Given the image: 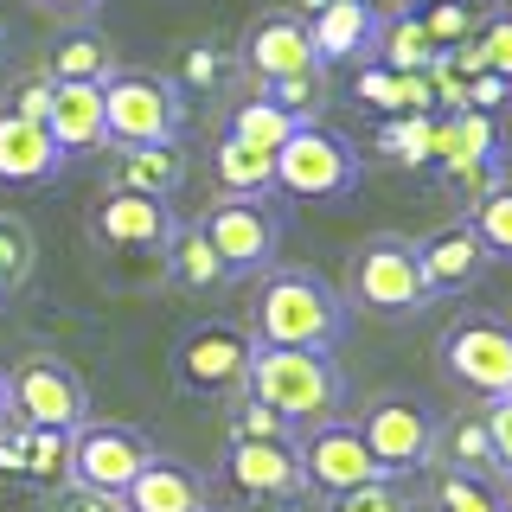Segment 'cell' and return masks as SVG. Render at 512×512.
<instances>
[{
	"label": "cell",
	"mask_w": 512,
	"mask_h": 512,
	"mask_svg": "<svg viewBox=\"0 0 512 512\" xmlns=\"http://www.w3.org/2000/svg\"><path fill=\"white\" fill-rule=\"evenodd\" d=\"M116 500H122V512H205L212 506L205 500V474L186 468V461H173V455H154Z\"/></svg>",
	"instance_id": "d6986e66"
},
{
	"label": "cell",
	"mask_w": 512,
	"mask_h": 512,
	"mask_svg": "<svg viewBox=\"0 0 512 512\" xmlns=\"http://www.w3.org/2000/svg\"><path fill=\"white\" fill-rule=\"evenodd\" d=\"M7 410L32 436H71L77 423H90V391L77 378V365L52 359V352H32L7 372Z\"/></svg>",
	"instance_id": "52a82bcc"
},
{
	"label": "cell",
	"mask_w": 512,
	"mask_h": 512,
	"mask_svg": "<svg viewBox=\"0 0 512 512\" xmlns=\"http://www.w3.org/2000/svg\"><path fill=\"white\" fill-rule=\"evenodd\" d=\"M301 7H308V13H320V7H327V0H301Z\"/></svg>",
	"instance_id": "ee69618b"
},
{
	"label": "cell",
	"mask_w": 512,
	"mask_h": 512,
	"mask_svg": "<svg viewBox=\"0 0 512 512\" xmlns=\"http://www.w3.org/2000/svg\"><path fill=\"white\" fill-rule=\"evenodd\" d=\"M0 58H7V32H0Z\"/></svg>",
	"instance_id": "f6af8a7d"
},
{
	"label": "cell",
	"mask_w": 512,
	"mask_h": 512,
	"mask_svg": "<svg viewBox=\"0 0 512 512\" xmlns=\"http://www.w3.org/2000/svg\"><path fill=\"white\" fill-rule=\"evenodd\" d=\"M244 391L263 410H276L288 429H314L333 423L346 404V372L333 365V352H308V346H256L250 352V378Z\"/></svg>",
	"instance_id": "7a4b0ae2"
},
{
	"label": "cell",
	"mask_w": 512,
	"mask_h": 512,
	"mask_svg": "<svg viewBox=\"0 0 512 512\" xmlns=\"http://www.w3.org/2000/svg\"><path fill=\"white\" fill-rule=\"evenodd\" d=\"M90 231L103 237L109 250H167V237L180 231V218H173V205L154 199V192L109 186L103 199L90 205Z\"/></svg>",
	"instance_id": "5bb4252c"
},
{
	"label": "cell",
	"mask_w": 512,
	"mask_h": 512,
	"mask_svg": "<svg viewBox=\"0 0 512 512\" xmlns=\"http://www.w3.org/2000/svg\"><path fill=\"white\" fill-rule=\"evenodd\" d=\"M416 20H423L429 39H436V52H448V45H468V32H474V13L461 7V0H436V7H423Z\"/></svg>",
	"instance_id": "e575fe53"
},
{
	"label": "cell",
	"mask_w": 512,
	"mask_h": 512,
	"mask_svg": "<svg viewBox=\"0 0 512 512\" xmlns=\"http://www.w3.org/2000/svg\"><path fill=\"white\" fill-rule=\"evenodd\" d=\"M416 256H423V276H429V288H436V301L455 295V288H468V282H480V276H487V263H493L468 218H455V224H442V231H429L423 244H416Z\"/></svg>",
	"instance_id": "ac0fdd59"
},
{
	"label": "cell",
	"mask_w": 512,
	"mask_h": 512,
	"mask_svg": "<svg viewBox=\"0 0 512 512\" xmlns=\"http://www.w3.org/2000/svg\"><path fill=\"white\" fill-rule=\"evenodd\" d=\"M429 141H436V122L429 116H391L384 135H378V148L397 154V160H429Z\"/></svg>",
	"instance_id": "d6a6232c"
},
{
	"label": "cell",
	"mask_w": 512,
	"mask_h": 512,
	"mask_svg": "<svg viewBox=\"0 0 512 512\" xmlns=\"http://www.w3.org/2000/svg\"><path fill=\"white\" fill-rule=\"evenodd\" d=\"M269 103H282L295 122H314L320 103H327V90H320V71H301V77H276V84H263Z\"/></svg>",
	"instance_id": "1f68e13d"
},
{
	"label": "cell",
	"mask_w": 512,
	"mask_h": 512,
	"mask_svg": "<svg viewBox=\"0 0 512 512\" xmlns=\"http://www.w3.org/2000/svg\"><path fill=\"white\" fill-rule=\"evenodd\" d=\"M160 448L148 442V429L135 423H77L71 436H64V474L77 480V487H96V493H122L128 480H135Z\"/></svg>",
	"instance_id": "30bf717a"
},
{
	"label": "cell",
	"mask_w": 512,
	"mask_h": 512,
	"mask_svg": "<svg viewBox=\"0 0 512 512\" xmlns=\"http://www.w3.org/2000/svg\"><path fill=\"white\" fill-rule=\"evenodd\" d=\"M212 173H218L224 192H276V160H269V148H250L237 135H218Z\"/></svg>",
	"instance_id": "cb8c5ba5"
},
{
	"label": "cell",
	"mask_w": 512,
	"mask_h": 512,
	"mask_svg": "<svg viewBox=\"0 0 512 512\" xmlns=\"http://www.w3.org/2000/svg\"><path fill=\"white\" fill-rule=\"evenodd\" d=\"M295 128H301V122L288 116L282 103H269V96L256 90V96H244V103L231 109V128H224V135H237V141H250V148H269V154H276L282 141L295 135Z\"/></svg>",
	"instance_id": "484cf974"
},
{
	"label": "cell",
	"mask_w": 512,
	"mask_h": 512,
	"mask_svg": "<svg viewBox=\"0 0 512 512\" xmlns=\"http://www.w3.org/2000/svg\"><path fill=\"white\" fill-rule=\"evenodd\" d=\"M45 13H64V20H84V13H96L103 0H39Z\"/></svg>",
	"instance_id": "ab89813d"
},
{
	"label": "cell",
	"mask_w": 512,
	"mask_h": 512,
	"mask_svg": "<svg viewBox=\"0 0 512 512\" xmlns=\"http://www.w3.org/2000/svg\"><path fill=\"white\" fill-rule=\"evenodd\" d=\"M493 500H500V512H512V474H500V487H493Z\"/></svg>",
	"instance_id": "60d3db41"
},
{
	"label": "cell",
	"mask_w": 512,
	"mask_h": 512,
	"mask_svg": "<svg viewBox=\"0 0 512 512\" xmlns=\"http://www.w3.org/2000/svg\"><path fill=\"white\" fill-rule=\"evenodd\" d=\"M327 512H416V500L391 474H378V480H365V487H352V493H333Z\"/></svg>",
	"instance_id": "4dcf8cb0"
},
{
	"label": "cell",
	"mask_w": 512,
	"mask_h": 512,
	"mask_svg": "<svg viewBox=\"0 0 512 512\" xmlns=\"http://www.w3.org/2000/svg\"><path fill=\"white\" fill-rule=\"evenodd\" d=\"M295 448H301V474H308V493H320V500H333V493H352V487H365V480H378V461L365 455L359 429L340 423V416H333V423L301 429Z\"/></svg>",
	"instance_id": "4fadbf2b"
},
{
	"label": "cell",
	"mask_w": 512,
	"mask_h": 512,
	"mask_svg": "<svg viewBox=\"0 0 512 512\" xmlns=\"http://www.w3.org/2000/svg\"><path fill=\"white\" fill-rule=\"evenodd\" d=\"M32 263H39V244H32V224L0 212V295H13V288H26Z\"/></svg>",
	"instance_id": "f1b7e54d"
},
{
	"label": "cell",
	"mask_w": 512,
	"mask_h": 512,
	"mask_svg": "<svg viewBox=\"0 0 512 512\" xmlns=\"http://www.w3.org/2000/svg\"><path fill=\"white\" fill-rule=\"evenodd\" d=\"M346 320H352V308L340 301V288L308 263H269L263 282H256V301H250L256 346L333 352L346 340Z\"/></svg>",
	"instance_id": "6da1fadb"
},
{
	"label": "cell",
	"mask_w": 512,
	"mask_h": 512,
	"mask_svg": "<svg viewBox=\"0 0 512 512\" xmlns=\"http://www.w3.org/2000/svg\"><path fill=\"white\" fill-rule=\"evenodd\" d=\"M205 512H212V506H205Z\"/></svg>",
	"instance_id": "bcb514c9"
},
{
	"label": "cell",
	"mask_w": 512,
	"mask_h": 512,
	"mask_svg": "<svg viewBox=\"0 0 512 512\" xmlns=\"http://www.w3.org/2000/svg\"><path fill=\"white\" fill-rule=\"evenodd\" d=\"M474 52H480V71L500 77V84L512 90V7H506V13H487V20H480Z\"/></svg>",
	"instance_id": "f546056e"
},
{
	"label": "cell",
	"mask_w": 512,
	"mask_h": 512,
	"mask_svg": "<svg viewBox=\"0 0 512 512\" xmlns=\"http://www.w3.org/2000/svg\"><path fill=\"white\" fill-rule=\"evenodd\" d=\"M404 7H410V13H423V7H436V0H404Z\"/></svg>",
	"instance_id": "7bdbcfd3"
},
{
	"label": "cell",
	"mask_w": 512,
	"mask_h": 512,
	"mask_svg": "<svg viewBox=\"0 0 512 512\" xmlns=\"http://www.w3.org/2000/svg\"><path fill=\"white\" fill-rule=\"evenodd\" d=\"M45 135L58 141L64 160L109 148V128H103V84H52V103H45Z\"/></svg>",
	"instance_id": "e0dca14e"
},
{
	"label": "cell",
	"mask_w": 512,
	"mask_h": 512,
	"mask_svg": "<svg viewBox=\"0 0 512 512\" xmlns=\"http://www.w3.org/2000/svg\"><path fill=\"white\" fill-rule=\"evenodd\" d=\"M160 256H167V269H173V282H180V288H218L224 282V263L212 256V244L199 237V224H192V231H173Z\"/></svg>",
	"instance_id": "4316f807"
},
{
	"label": "cell",
	"mask_w": 512,
	"mask_h": 512,
	"mask_svg": "<svg viewBox=\"0 0 512 512\" xmlns=\"http://www.w3.org/2000/svg\"><path fill=\"white\" fill-rule=\"evenodd\" d=\"M480 423H487V442H493L500 474H512V391L506 397H487V404H480Z\"/></svg>",
	"instance_id": "8d00e7d4"
},
{
	"label": "cell",
	"mask_w": 512,
	"mask_h": 512,
	"mask_svg": "<svg viewBox=\"0 0 512 512\" xmlns=\"http://www.w3.org/2000/svg\"><path fill=\"white\" fill-rule=\"evenodd\" d=\"M436 512H500V500H493V480L442 474V487H436Z\"/></svg>",
	"instance_id": "836d02e7"
},
{
	"label": "cell",
	"mask_w": 512,
	"mask_h": 512,
	"mask_svg": "<svg viewBox=\"0 0 512 512\" xmlns=\"http://www.w3.org/2000/svg\"><path fill=\"white\" fill-rule=\"evenodd\" d=\"M109 71H116V58L96 32H64L52 45V84H103Z\"/></svg>",
	"instance_id": "d4e9b609"
},
{
	"label": "cell",
	"mask_w": 512,
	"mask_h": 512,
	"mask_svg": "<svg viewBox=\"0 0 512 512\" xmlns=\"http://www.w3.org/2000/svg\"><path fill=\"white\" fill-rule=\"evenodd\" d=\"M212 77H218V52L192 45V52H186V84H212Z\"/></svg>",
	"instance_id": "74e56055"
},
{
	"label": "cell",
	"mask_w": 512,
	"mask_h": 512,
	"mask_svg": "<svg viewBox=\"0 0 512 512\" xmlns=\"http://www.w3.org/2000/svg\"><path fill=\"white\" fill-rule=\"evenodd\" d=\"M58 167L64 154L45 135V122L20 116V109H0V186H52Z\"/></svg>",
	"instance_id": "2e32d148"
},
{
	"label": "cell",
	"mask_w": 512,
	"mask_h": 512,
	"mask_svg": "<svg viewBox=\"0 0 512 512\" xmlns=\"http://www.w3.org/2000/svg\"><path fill=\"white\" fill-rule=\"evenodd\" d=\"M45 103H52V84H32V90H20V103H13V109H20V116H39V122H45Z\"/></svg>",
	"instance_id": "f35d334b"
},
{
	"label": "cell",
	"mask_w": 512,
	"mask_h": 512,
	"mask_svg": "<svg viewBox=\"0 0 512 512\" xmlns=\"http://www.w3.org/2000/svg\"><path fill=\"white\" fill-rule=\"evenodd\" d=\"M186 180V154L180 141H148V148H122L116 160V186L122 192H154V199H167L173 186Z\"/></svg>",
	"instance_id": "7402d4cb"
},
{
	"label": "cell",
	"mask_w": 512,
	"mask_h": 512,
	"mask_svg": "<svg viewBox=\"0 0 512 512\" xmlns=\"http://www.w3.org/2000/svg\"><path fill=\"white\" fill-rule=\"evenodd\" d=\"M372 58L384 64V71H436V64H442L436 39L423 32V20H416V13H397V20H378Z\"/></svg>",
	"instance_id": "603a6c76"
},
{
	"label": "cell",
	"mask_w": 512,
	"mask_h": 512,
	"mask_svg": "<svg viewBox=\"0 0 512 512\" xmlns=\"http://www.w3.org/2000/svg\"><path fill=\"white\" fill-rule=\"evenodd\" d=\"M39 512H122L116 493H96V487H77V480H64L58 493H45Z\"/></svg>",
	"instance_id": "d590c367"
},
{
	"label": "cell",
	"mask_w": 512,
	"mask_h": 512,
	"mask_svg": "<svg viewBox=\"0 0 512 512\" xmlns=\"http://www.w3.org/2000/svg\"><path fill=\"white\" fill-rule=\"evenodd\" d=\"M340 301H346V308L378 314V320H404V314H423L429 301H436V288H429L423 256H416L410 237L378 231V237H365V244L352 250Z\"/></svg>",
	"instance_id": "3957f363"
},
{
	"label": "cell",
	"mask_w": 512,
	"mask_h": 512,
	"mask_svg": "<svg viewBox=\"0 0 512 512\" xmlns=\"http://www.w3.org/2000/svg\"><path fill=\"white\" fill-rule=\"evenodd\" d=\"M0 416H7V372H0Z\"/></svg>",
	"instance_id": "b9f144b4"
},
{
	"label": "cell",
	"mask_w": 512,
	"mask_h": 512,
	"mask_svg": "<svg viewBox=\"0 0 512 512\" xmlns=\"http://www.w3.org/2000/svg\"><path fill=\"white\" fill-rule=\"evenodd\" d=\"M250 352H256V340L244 327H231V320H199V327H186L180 352H173V372H180V384L192 397H224V404H231L250 378Z\"/></svg>",
	"instance_id": "8fae6325"
},
{
	"label": "cell",
	"mask_w": 512,
	"mask_h": 512,
	"mask_svg": "<svg viewBox=\"0 0 512 512\" xmlns=\"http://www.w3.org/2000/svg\"><path fill=\"white\" fill-rule=\"evenodd\" d=\"M244 64L256 84H276V77H301V71H327V64L314 58V32L301 13H269V20L250 26L244 39Z\"/></svg>",
	"instance_id": "9a60e30c"
},
{
	"label": "cell",
	"mask_w": 512,
	"mask_h": 512,
	"mask_svg": "<svg viewBox=\"0 0 512 512\" xmlns=\"http://www.w3.org/2000/svg\"><path fill=\"white\" fill-rule=\"evenodd\" d=\"M199 237L212 244L224 276H263L282 250V212L269 192H224L199 212Z\"/></svg>",
	"instance_id": "277c9868"
},
{
	"label": "cell",
	"mask_w": 512,
	"mask_h": 512,
	"mask_svg": "<svg viewBox=\"0 0 512 512\" xmlns=\"http://www.w3.org/2000/svg\"><path fill=\"white\" fill-rule=\"evenodd\" d=\"M224 480H231V493L250 500V506H295L301 493H308L295 436H282V442H231Z\"/></svg>",
	"instance_id": "7c38bea8"
},
{
	"label": "cell",
	"mask_w": 512,
	"mask_h": 512,
	"mask_svg": "<svg viewBox=\"0 0 512 512\" xmlns=\"http://www.w3.org/2000/svg\"><path fill=\"white\" fill-rule=\"evenodd\" d=\"M378 20H384V13L372 7V0H327V7L308 20V32H314V58H320V64L372 58Z\"/></svg>",
	"instance_id": "ffe728a7"
},
{
	"label": "cell",
	"mask_w": 512,
	"mask_h": 512,
	"mask_svg": "<svg viewBox=\"0 0 512 512\" xmlns=\"http://www.w3.org/2000/svg\"><path fill=\"white\" fill-rule=\"evenodd\" d=\"M269 160H276V192H288V199L320 205V199H346L359 186V148L320 122H301Z\"/></svg>",
	"instance_id": "ba28073f"
},
{
	"label": "cell",
	"mask_w": 512,
	"mask_h": 512,
	"mask_svg": "<svg viewBox=\"0 0 512 512\" xmlns=\"http://www.w3.org/2000/svg\"><path fill=\"white\" fill-rule=\"evenodd\" d=\"M436 461H442V474H474V480L500 474L480 410H461V416H448V423H436Z\"/></svg>",
	"instance_id": "44dd1931"
},
{
	"label": "cell",
	"mask_w": 512,
	"mask_h": 512,
	"mask_svg": "<svg viewBox=\"0 0 512 512\" xmlns=\"http://www.w3.org/2000/svg\"><path fill=\"white\" fill-rule=\"evenodd\" d=\"M352 429H359L365 455L378 461V474H391V480H404V474H416V468L436 461V410L416 404V397L384 391V397L365 404V416Z\"/></svg>",
	"instance_id": "9c48e42d"
},
{
	"label": "cell",
	"mask_w": 512,
	"mask_h": 512,
	"mask_svg": "<svg viewBox=\"0 0 512 512\" xmlns=\"http://www.w3.org/2000/svg\"><path fill=\"white\" fill-rule=\"evenodd\" d=\"M186 96L173 77L154 71H109L103 77V128L116 148H148V141H180Z\"/></svg>",
	"instance_id": "5b68a950"
},
{
	"label": "cell",
	"mask_w": 512,
	"mask_h": 512,
	"mask_svg": "<svg viewBox=\"0 0 512 512\" xmlns=\"http://www.w3.org/2000/svg\"><path fill=\"white\" fill-rule=\"evenodd\" d=\"M468 224H474L480 244H487V256H506L512 263V180H493L487 192H480Z\"/></svg>",
	"instance_id": "83f0119b"
},
{
	"label": "cell",
	"mask_w": 512,
	"mask_h": 512,
	"mask_svg": "<svg viewBox=\"0 0 512 512\" xmlns=\"http://www.w3.org/2000/svg\"><path fill=\"white\" fill-rule=\"evenodd\" d=\"M436 365L455 391H468L474 404L512 391V320L500 314H461L455 327L436 340Z\"/></svg>",
	"instance_id": "8992f818"
}]
</instances>
